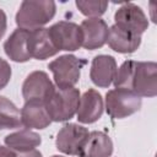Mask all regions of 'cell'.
<instances>
[{"mask_svg": "<svg viewBox=\"0 0 157 157\" xmlns=\"http://www.w3.org/2000/svg\"><path fill=\"white\" fill-rule=\"evenodd\" d=\"M115 88H125L139 97H155L157 94V64L155 61L126 60L117 70Z\"/></svg>", "mask_w": 157, "mask_h": 157, "instance_id": "cell-1", "label": "cell"}, {"mask_svg": "<svg viewBox=\"0 0 157 157\" xmlns=\"http://www.w3.org/2000/svg\"><path fill=\"white\" fill-rule=\"evenodd\" d=\"M56 12V5L52 0H25L21 2L15 21L18 28L33 31L47 25Z\"/></svg>", "mask_w": 157, "mask_h": 157, "instance_id": "cell-2", "label": "cell"}, {"mask_svg": "<svg viewBox=\"0 0 157 157\" xmlns=\"http://www.w3.org/2000/svg\"><path fill=\"white\" fill-rule=\"evenodd\" d=\"M78 102L80 91L77 88H54L45 102V109L52 121H66L76 114Z\"/></svg>", "mask_w": 157, "mask_h": 157, "instance_id": "cell-3", "label": "cell"}, {"mask_svg": "<svg viewBox=\"0 0 157 157\" xmlns=\"http://www.w3.org/2000/svg\"><path fill=\"white\" fill-rule=\"evenodd\" d=\"M85 64V59H80L72 54H65L50 61L48 69L53 72L58 88H70L78 82L81 69Z\"/></svg>", "mask_w": 157, "mask_h": 157, "instance_id": "cell-4", "label": "cell"}, {"mask_svg": "<svg viewBox=\"0 0 157 157\" xmlns=\"http://www.w3.org/2000/svg\"><path fill=\"white\" fill-rule=\"evenodd\" d=\"M141 97L125 88H114L105 94V110L112 119H123L140 110Z\"/></svg>", "mask_w": 157, "mask_h": 157, "instance_id": "cell-5", "label": "cell"}, {"mask_svg": "<svg viewBox=\"0 0 157 157\" xmlns=\"http://www.w3.org/2000/svg\"><path fill=\"white\" fill-rule=\"evenodd\" d=\"M48 33L59 52H75L82 47V31L75 22L59 21L48 28Z\"/></svg>", "mask_w": 157, "mask_h": 157, "instance_id": "cell-6", "label": "cell"}, {"mask_svg": "<svg viewBox=\"0 0 157 157\" xmlns=\"http://www.w3.org/2000/svg\"><path fill=\"white\" fill-rule=\"evenodd\" d=\"M88 134L90 131L85 126L75 123H67L59 130L56 135V148L65 155L80 156Z\"/></svg>", "mask_w": 157, "mask_h": 157, "instance_id": "cell-7", "label": "cell"}, {"mask_svg": "<svg viewBox=\"0 0 157 157\" xmlns=\"http://www.w3.org/2000/svg\"><path fill=\"white\" fill-rule=\"evenodd\" d=\"M115 26L132 34L140 36L147 29L148 20L142 9L132 2H125L114 13Z\"/></svg>", "mask_w": 157, "mask_h": 157, "instance_id": "cell-8", "label": "cell"}, {"mask_svg": "<svg viewBox=\"0 0 157 157\" xmlns=\"http://www.w3.org/2000/svg\"><path fill=\"white\" fill-rule=\"evenodd\" d=\"M54 85L47 72L37 70L31 72L22 85V96L26 102L44 103L54 91Z\"/></svg>", "mask_w": 157, "mask_h": 157, "instance_id": "cell-9", "label": "cell"}, {"mask_svg": "<svg viewBox=\"0 0 157 157\" xmlns=\"http://www.w3.org/2000/svg\"><path fill=\"white\" fill-rule=\"evenodd\" d=\"M82 47L87 50L102 48L108 40L109 28L104 20L99 17L83 20L81 23Z\"/></svg>", "mask_w": 157, "mask_h": 157, "instance_id": "cell-10", "label": "cell"}, {"mask_svg": "<svg viewBox=\"0 0 157 157\" xmlns=\"http://www.w3.org/2000/svg\"><path fill=\"white\" fill-rule=\"evenodd\" d=\"M117 70L118 66L114 56L105 54L96 55L92 60L90 70L91 81L98 87L107 88L113 83Z\"/></svg>", "mask_w": 157, "mask_h": 157, "instance_id": "cell-11", "label": "cell"}, {"mask_svg": "<svg viewBox=\"0 0 157 157\" xmlns=\"http://www.w3.org/2000/svg\"><path fill=\"white\" fill-rule=\"evenodd\" d=\"M103 98L101 93L93 88L86 91L80 97L77 108V120L82 124L96 123L103 114Z\"/></svg>", "mask_w": 157, "mask_h": 157, "instance_id": "cell-12", "label": "cell"}, {"mask_svg": "<svg viewBox=\"0 0 157 157\" xmlns=\"http://www.w3.org/2000/svg\"><path fill=\"white\" fill-rule=\"evenodd\" d=\"M28 50L31 58L44 60L59 53L55 48L49 33L48 28H37L29 31L28 37Z\"/></svg>", "mask_w": 157, "mask_h": 157, "instance_id": "cell-13", "label": "cell"}, {"mask_svg": "<svg viewBox=\"0 0 157 157\" xmlns=\"http://www.w3.org/2000/svg\"><path fill=\"white\" fill-rule=\"evenodd\" d=\"M28 37H29L28 29L17 28L10 34V37L4 43L5 54L12 61L26 63L29 59H32L28 50Z\"/></svg>", "mask_w": 157, "mask_h": 157, "instance_id": "cell-14", "label": "cell"}, {"mask_svg": "<svg viewBox=\"0 0 157 157\" xmlns=\"http://www.w3.org/2000/svg\"><path fill=\"white\" fill-rule=\"evenodd\" d=\"M107 43L110 47V49H113L117 53L130 54V53H134L140 47L141 37L132 34V33L113 25L109 28Z\"/></svg>", "mask_w": 157, "mask_h": 157, "instance_id": "cell-15", "label": "cell"}, {"mask_svg": "<svg viewBox=\"0 0 157 157\" xmlns=\"http://www.w3.org/2000/svg\"><path fill=\"white\" fill-rule=\"evenodd\" d=\"M21 123L27 129H45L50 123L45 104L40 102H26L21 109Z\"/></svg>", "mask_w": 157, "mask_h": 157, "instance_id": "cell-16", "label": "cell"}, {"mask_svg": "<svg viewBox=\"0 0 157 157\" xmlns=\"http://www.w3.org/2000/svg\"><path fill=\"white\" fill-rule=\"evenodd\" d=\"M113 141L103 131H91L78 157H110Z\"/></svg>", "mask_w": 157, "mask_h": 157, "instance_id": "cell-17", "label": "cell"}, {"mask_svg": "<svg viewBox=\"0 0 157 157\" xmlns=\"http://www.w3.org/2000/svg\"><path fill=\"white\" fill-rule=\"evenodd\" d=\"M4 141L9 148L20 153V152H27V151L34 150L37 146L40 145L42 139L37 132L29 129H23V130L9 134L7 136H5Z\"/></svg>", "mask_w": 157, "mask_h": 157, "instance_id": "cell-18", "label": "cell"}, {"mask_svg": "<svg viewBox=\"0 0 157 157\" xmlns=\"http://www.w3.org/2000/svg\"><path fill=\"white\" fill-rule=\"evenodd\" d=\"M22 125L21 113L12 101L0 96V130L16 129Z\"/></svg>", "mask_w": 157, "mask_h": 157, "instance_id": "cell-19", "label": "cell"}, {"mask_svg": "<svg viewBox=\"0 0 157 157\" xmlns=\"http://www.w3.org/2000/svg\"><path fill=\"white\" fill-rule=\"evenodd\" d=\"M77 9L80 10V12L90 18H94V17H99L102 16L107 7H108V2L107 1H97V0H77L76 2Z\"/></svg>", "mask_w": 157, "mask_h": 157, "instance_id": "cell-20", "label": "cell"}, {"mask_svg": "<svg viewBox=\"0 0 157 157\" xmlns=\"http://www.w3.org/2000/svg\"><path fill=\"white\" fill-rule=\"evenodd\" d=\"M11 78V66L9 63L0 58V90L6 87Z\"/></svg>", "mask_w": 157, "mask_h": 157, "instance_id": "cell-21", "label": "cell"}, {"mask_svg": "<svg viewBox=\"0 0 157 157\" xmlns=\"http://www.w3.org/2000/svg\"><path fill=\"white\" fill-rule=\"evenodd\" d=\"M7 28V18H6V13L4 12V10L0 9V39L4 37L5 32Z\"/></svg>", "mask_w": 157, "mask_h": 157, "instance_id": "cell-22", "label": "cell"}, {"mask_svg": "<svg viewBox=\"0 0 157 157\" xmlns=\"http://www.w3.org/2000/svg\"><path fill=\"white\" fill-rule=\"evenodd\" d=\"M0 157H17V153L7 146L0 145Z\"/></svg>", "mask_w": 157, "mask_h": 157, "instance_id": "cell-23", "label": "cell"}, {"mask_svg": "<svg viewBox=\"0 0 157 157\" xmlns=\"http://www.w3.org/2000/svg\"><path fill=\"white\" fill-rule=\"evenodd\" d=\"M17 157H43V156L38 150L34 148V150H31V151H27V152L17 153Z\"/></svg>", "mask_w": 157, "mask_h": 157, "instance_id": "cell-24", "label": "cell"}, {"mask_svg": "<svg viewBox=\"0 0 157 157\" xmlns=\"http://www.w3.org/2000/svg\"><path fill=\"white\" fill-rule=\"evenodd\" d=\"M52 157H63V156H59V155H54V156H52Z\"/></svg>", "mask_w": 157, "mask_h": 157, "instance_id": "cell-25", "label": "cell"}]
</instances>
